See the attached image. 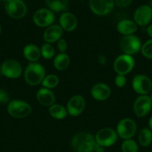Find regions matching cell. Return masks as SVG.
I'll return each instance as SVG.
<instances>
[{"label":"cell","mask_w":152,"mask_h":152,"mask_svg":"<svg viewBox=\"0 0 152 152\" xmlns=\"http://www.w3.org/2000/svg\"><path fill=\"white\" fill-rule=\"evenodd\" d=\"M46 77L45 68L38 62H30L24 71V79L27 84L31 86L42 83Z\"/></svg>","instance_id":"obj_2"},{"label":"cell","mask_w":152,"mask_h":152,"mask_svg":"<svg viewBox=\"0 0 152 152\" xmlns=\"http://www.w3.org/2000/svg\"><path fill=\"white\" fill-rule=\"evenodd\" d=\"M49 113L52 117L55 120H63L67 117L66 108L61 104H54L52 106L49 107Z\"/></svg>","instance_id":"obj_22"},{"label":"cell","mask_w":152,"mask_h":152,"mask_svg":"<svg viewBox=\"0 0 152 152\" xmlns=\"http://www.w3.org/2000/svg\"><path fill=\"white\" fill-rule=\"evenodd\" d=\"M117 139L118 134L116 131L110 128H104L100 129L95 136L96 144L104 148L114 145L117 141Z\"/></svg>","instance_id":"obj_6"},{"label":"cell","mask_w":152,"mask_h":152,"mask_svg":"<svg viewBox=\"0 0 152 152\" xmlns=\"http://www.w3.org/2000/svg\"><path fill=\"white\" fill-rule=\"evenodd\" d=\"M140 51L145 58L148 59H152V39L147 40L142 45Z\"/></svg>","instance_id":"obj_29"},{"label":"cell","mask_w":152,"mask_h":152,"mask_svg":"<svg viewBox=\"0 0 152 152\" xmlns=\"http://www.w3.org/2000/svg\"><path fill=\"white\" fill-rule=\"evenodd\" d=\"M152 19V8L150 5L139 6L134 13V22L139 26H146Z\"/></svg>","instance_id":"obj_13"},{"label":"cell","mask_w":152,"mask_h":152,"mask_svg":"<svg viewBox=\"0 0 152 152\" xmlns=\"http://www.w3.org/2000/svg\"><path fill=\"white\" fill-rule=\"evenodd\" d=\"M69 0H46V3L49 10L55 12L66 10L68 6Z\"/></svg>","instance_id":"obj_24"},{"label":"cell","mask_w":152,"mask_h":152,"mask_svg":"<svg viewBox=\"0 0 152 152\" xmlns=\"http://www.w3.org/2000/svg\"><path fill=\"white\" fill-rule=\"evenodd\" d=\"M23 56L30 62H37L41 56L40 48L34 44L26 45L23 48Z\"/></svg>","instance_id":"obj_21"},{"label":"cell","mask_w":152,"mask_h":152,"mask_svg":"<svg viewBox=\"0 0 152 152\" xmlns=\"http://www.w3.org/2000/svg\"><path fill=\"white\" fill-rule=\"evenodd\" d=\"M137 123L134 120L125 118L121 120L116 126L118 136L123 140L131 139L137 133Z\"/></svg>","instance_id":"obj_7"},{"label":"cell","mask_w":152,"mask_h":152,"mask_svg":"<svg viewBox=\"0 0 152 152\" xmlns=\"http://www.w3.org/2000/svg\"><path fill=\"white\" fill-rule=\"evenodd\" d=\"M0 74H1V66H0Z\"/></svg>","instance_id":"obj_42"},{"label":"cell","mask_w":152,"mask_h":152,"mask_svg":"<svg viewBox=\"0 0 152 152\" xmlns=\"http://www.w3.org/2000/svg\"><path fill=\"white\" fill-rule=\"evenodd\" d=\"M7 112L11 117L17 119L28 117L32 112V108L25 101L14 99L10 101L7 105Z\"/></svg>","instance_id":"obj_3"},{"label":"cell","mask_w":152,"mask_h":152,"mask_svg":"<svg viewBox=\"0 0 152 152\" xmlns=\"http://www.w3.org/2000/svg\"><path fill=\"white\" fill-rule=\"evenodd\" d=\"M146 33L151 39H152V25H148L146 28Z\"/></svg>","instance_id":"obj_36"},{"label":"cell","mask_w":152,"mask_h":152,"mask_svg":"<svg viewBox=\"0 0 152 152\" xmlns=\"http://www.w3.org/2000/svg\"><path fill=\"white\" fill-rule=\"evenodd\" d=\"M98 62H99L101 65H104L107 63V58L104 56V55H100L98 58Z\"/></svg>","instance_id":"obj_34"},{"label":"cell","mask_w":152,"mask_h":152,"mask_svg":"<svg viewBox=\"0 0 152 152\" xmlns=\"http://www.w3.org/2000/svg\"><path fill=\"white\" fill-rule=\"evenodd\" d=\"M95 136L88 132H80L72 139L71 145L76 152H93L95 146Z\"/></svg>","instance_id":"obj_1"},{"label":"cell","mask_w":152,"mask_h":152,"mask_svg":"<svg viewBox=\"0 0 152 152\" xmlns=\"http://www.w3.org/2000/svg\"><path fill=\"white\" fill-rule=\"evenodd\" d=\"M86 105L85 99L81 95H75L69 99L66 105L68 114L72 117H77L83 113Z\"/></svg>","instance_id":"obj_14"},{"label":"cell","mask_w":152,"mask_h":152,"mask_svg":"<svg viewBox=\"0 0 152 152\" xmlns=\"http://www.w3.org/2000/svg\"><path fill=\"white\" fill-rule=\"evenodd\" d=\"M1 25H0V34H1Z\"/></svg>","instance_id":"obj_40"},{"label":"cell","mask_w":152,"mask_h":152,"mask_svg":"<svg viewBox=\"0 0 152 152\" xmlns=\"http://www.w3.org/2000/svg\"><path fill=\"white\" fill-rule=\"evenodd\" d=\"M120 48L125 54L133 56L141 50V40L134 34L123 36L120 40Z\"/></svg>","instance_id":"obj_5"},{"label":"cell","mask_w":152,"mask_h":152,"mask_svg":"<svg viewBox=\"0 0 152 152\" xmlns=\"http://www.w3.org/2000/svg\"><path fill=\"white\" fill-rule=\"evenodd\" d=\"M57 48L59 50L60 53H66L67 50V42L65 39L61 38L57 42Z\"/></svg>","instance_id":"obj_30"},{"label":"cell","mask_w":152,"mask_h":152,"mask_svg":"<svg viewBox=\"0 0 152 152\" xmlns=\"http://www.w3.org/2000/svg\"><path fill=\"white\" fill-rule=\"evenodd\" d=\"M114 4V0H89L91 10L98 16L108 14L113 9Z\"/></svg>","instance_id":"obj_15"},{"label":"cell","mask_w":152,"mask_h":152,"mask_svg":"<svg viewBox=\"0 0 152 152\" xmlns=\"http://www.w3.org/2000/svg\"><path fill=\"white\" fill-rule=\"evenodd\" d=\"M90 92L92 98L95 100L104 101L110 96L111 89L105 83H98L92 86Z\"/></svg>","instance_id":"obj_16"},{"label":"cell","mask_w":152,"mask_h":152,"mask_svg":"<svg viewBox=\"0 0 152 152\" xmlns=\"http://www.w3.org/2000/svg\"><path fill=\"white\" fill-rule=\"evenodd\" d=\"M132 88L139 95H148L152 90V81L145 74H137L132 80Z\"/></svg>","instance_id":"obj_8"},{"label":"cell","mask_w":152,"mask_h":152,"mask_svg":"<svg viewBox=\"0 0 152 152\" xmlns=\"http://www.w3.org/2000/svg\"><path fill=\"white\" fill-rule=\"evenodd\" d=\"M9 96L7 94V91L3 89L0 88V103L5 104L8 102Z\"/></svg>","instance_id":"obj_32"},{"label":"cell","mask_w":152,"mask_h":152,"mask_svg":"<svg viewBox=\"0 0 152 152\" xmlns=\"http://www.w3.org/2000/svg\"><path fill=\"white\" fill-rule=\"evenodd\" d=\"M138 25L134 22V21L130 19H123L119 22L116 26L118 32L124 36L133 35L137 32Z\"/></svg>","instance_id":"obj_20"},{"label":"cell","mask_w":152,"mask_h":152,"mask_svg":"<svg viewBox=\"0 0 152 152\" xmlns=\"http://www.w3.org/2000/svg\"><path fill=\"white\" fill-rule=\"evenodd\" d=\"M138 149V144L132 139L125 140L121 145V150L122 152H137Z\"/></svg>","instance_id":"obj_28"},{"label":"cell","mask_w":152,"mask_h":152,"mask_svg":"<svg viewBox=\"0 0 152 152\" xmlns=\"http://www.w3.org/2000/svg\"><path fill=\"white\" fill-rule=\"evenodd\" d=\"M152 108V101L148 95H139L134 101L133 109L138 117H145Z\"/></svg>","instance_id":"obj_11"},{"label":"cell","mask_w":152,"mask_h":152,"mask_svg":"<svg viewBox=\"0 0 152 152\" xmlns=\"http://www.w3.org/2000/svg\"><path fill=\"white\" fill-rule=\"evenodd\" d=\"M127 83V78L124 75H119L117 74V76L115 78V84L117 87L122 88L126 85Z\"/></svg>","instance_id":"obj_31"},{"label":"cell","mask_w":152,"mask_h":152,"mask_svg":"<svg viewBox=\"0 0 152 152\" xmlns=\"http://www.w3.org/2000/svg\"><path fill=\"white\" fill-rule=\"evenodd\" d=\"M63 30L58 25H52L47 27L43 32V39L46 43L57 42L62 38Z\"/></svg>","instance_id":"obj_18"},{"label":"cell","mask_w":152,"mask_h":152,"mask_svg":"<svg viewBox=\"0 0 152 152\" xmlns=\"http://www.w3.org/2000/svg\"><path fill=\"white\" fill-rule=\"evenodd\" d=\"M55 68L58 71H64L70 65V58L66 53H60L55 57L53 61Z\"/></svg>","instance_id":"obj_23"},{"label":"cell","mask_w":152,"mask_h":152,"mask_svg":"<svg viewBox=\"0 0 152 152\" xmlns=\"http://www.w3.org/2000/svg\"><path fill=\"white\" fill-rule=\"evenodd\" d=\"M148 128L152 131V116L150 117L148 120Z\"/></svg>","instance_id":"obj_37"},{"label":"cell","mask_w":152,"mask_h":152,"mask_svg":"<svg viewBox=\"0 0 152 152\" xmlns=\"http://www.w3.org/2000/svg\"><path fill=\"white\" fill-rule=\"evenodd\" d=\"M2 75L9 79H17L22 74V67L17 60L9 59L4 61L1 66Z\"/></svg>","instance_id":"obj_9"},{"label":"cell","mask_w":152,"mask_h":152,"mask_svg":"<svg viewBox=\"0 0 152 152\" xmlns=\"http://www.w3.org/2000/svg\"><path fill=\"white\" fill-rule=\"evenodd\" d=\"M1 1H5V2H6V1H7V0H1Z\"/></svg>","instance_id":"obj_41"},{"label":"cell","mask_w":152,"mask_h":152,"mask_svg":"<svg viewBox=\"0 0 152 152\" xmlns=\"http://www.w3.org/2000/svg\"><path fill=\"white\" fill-rule=\"evenodd\" d=\"M55 16L53 11L49 9L41 8L37 10L33 16V22L40 28H47L53 24Z\"/></svg>","instance_id":"obj_12"},{"label":"cell","mask_w":152,"mask_h":152,"mask_svg":"<svg viewBox=\"0 0 152 152\" xmlns=\"http://www.w3.org/2000/svg\"><path fill=\"white\" fill-rule=\"evenodd\" d=\"M150 98H151V101H152V92H151V95H150Z\"/></svg>","instance_id":"obj_38"},{"label":"cell","mask_w":152,"mask_h":152,"mask_svg":"<svg viewBox=\"0 0 152 152\" xmlns=\"http://www.w3.org/2000/svg\"><path fill=\"white\" fill-rule=\"evenodd\" d=\"M138 140L142 147H148L152 142V131L149 128H143L139 134Z\"/></svg>","instance_id":"obj_25"},{"label":"cell","mask_w":152,"mask_h":152,"mask_svg":"<svg viewBox=\"0 0 152 152\" xmlns=\"http://www.w3.org/2000/svg\"><path fill=\"white\" fill-rule=\"evenodd\" d=\"M135 66V59L133 56L121 54L116 58L113 63V68L116 73L119 75L125 76L129 74Z\"/></svg>","instance_id":"obj_4"},{"label":"cell","mask_w":152,"mask_h":152,"mask_svg":"<svg viewBox=\"0 0 152 152\" xmlns=\"http://www.w3.org/2000/svg\"><path fill=\"white\" fill-rule=\"evenodd\" d=\"M60 80L58 77L55 74H49L46 76L44 80L42 82L43 88H46L48 89H52L56 88L59 84Z\"/></svg>","instance_id":"obj_26"},{"label":"cell","mask_w":152,"mask_h":152,"mask_svg":"<svg viewBox=\"0 0 152 152\" xmlns=\"http://www.w3.org/2000/svg\"><path fill=\"white\" fill-rule=\"evenodd\" d=\"M40 53L41 56L46 59H52L54 57L55 53V48L52 44L49 43H44L40 48Z\"/></svg>","instance_id":"obj_27"},{"label":"cell","mask_w":152,"mask_h":152,"mask_svg":"<svg viewBox=\"0 0 152 152\" xmlns=\"http://www.w3.org/2000/svg\"><path fill=\"white\" fill-rule=\"evenodd\" d=\"M37 101L40 105L46 107H50L55 102V96L51 89L41 88L36 94Z\"/></svg>","instance_id":"obj_19"},{"label":"cell","mask_w":152,"mask_h":152,"mask_svg":"<svg viewBox=\"0 0 152 152\" xmlns=\"http://www.w3.org/2000/svg\"><path fill=\"white\" fill-rule=\"evenodd\" d=\"M7 14L13 19H22L27 13V6L22 0H7L5 2Z\"/></svg>","instance_id":"obj_10"},{"label":"cell","mask_w":152,"mask_h":152,"mask_svg":"<svg viewBox=\"0 0 152 152\" xmlns=\"http://www.w3.org/2000/svg\"><path fill=\"white\" fill-rule=\"evenodd\" d=\"M133 0H115V3L117 6L120 7H128Z\"/></svg>","instance_id":"obj_33"},{"label":"cell","mask_w":152,"mask_h":152,"mask_svg":"<svg viewBox=\"0 0 152 152\" xmlns=\"http://www.w3.org/2000/svg\"><path fill=\"white\" fill-rule=\"evenodd\" d=\"M94 152H105L104 147L101 146V145L95 144V148H94Z\"/></svg>","instance_id":"obj_35"},{"label":"cell","mask_w":152,"mask_h":152,"mask_svg":"<svg viewBox=\"0 0 152 152\" xmlns=\"http://www.w3.org/2000/svg\"><path fill=\"white\" fill-rule=\"evenodd\" d=\"M151 8H152V0H151Z\"/></svg>","instance_id":"obj_39"},{"label":"cell","mask_w":152,"mask_h":152,"mask_svg":"<svg viewBox=\"0 0 152 152\" xmlns=\"http://www.w3.org/2000/svg\"><path fill=\"white\" fill-rule=\"evenodd\" d=\"M59 23V25L63 31L72 32L77 28V19L73 13L70 12H64L60 16Z\"/></svg>","instance_id":"obj_17"}]
</instances>
